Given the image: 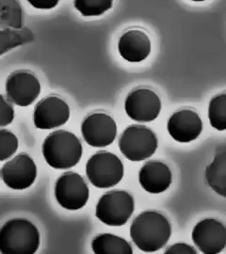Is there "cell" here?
I'll return each instance as SVG.
<instances>
[{
	"label": "cell",
	"mask_w": 226,
	"mask_h": 254,
	"mask_svg": "<svg viewBox=\"0 0 226 254\" xmlns=\"http://www.w3.org/2000/svg\"><path fill=\"white\" fill-rule=\"evenodd\" d=\"M119 149L128 160L139 162L151 157L157 149L154 132L144 126H130L119 139Z\"/></svg>",
	"instance_id": "cell-6"
},
{
	"label": "cell",
	"mask_w": 226,
	"mask_h": 254,
	"mask_svg": "<svg viewBox=\"0 0 226 254\" xmlns=\"http://www.w3.org/2000/svg\"><path fill=\"white\" fill-rule=\"evenodd\" d=\"M170 168L160 161H149L144 165L139 173L142 188L151 194H159L167 190L172 184Z\"/></svg>",
	"instance_id": "cell-16"
},
{
	"label": "cell",
	"mask_w": 226,
	"mask_h": 254,
	"mask_svg": "<svg viewBox=\"0 0 226 254\" xmlns=\"http://www.w3.org/2000/svg\"><path fill=\"white\" fill-rule=\"evenodd\" d=\"M91 248L96 254H133L132 247L126 239L110 234H102L94 237Z\"/></svg>",
	"instance_id": "cell-18"
},
{
	"label": "cell",
	"mask_w": 226,
	"mask_h": 254,
	"mask_svg": "<svg viewBox=\"0 0 226 254\" xmlns=\"http://www.w3.org/2000/svg\"><path fill=\"white\" fill-rule=\"evenodd\" d=\"M40 247V233L36 226L24 218H14L0 228V253L33 254Z\"/></svg>",
	"instance_id": "cell-3"
},
{
	"label": "cell",
	"mask_w": 226,
	"mask_h": 254,
	"mask_svg": "<svg viewBox=\"0 0 226 254\" xmlns=\"http://www.w3.org/2000/svg\"><path fill=\"white\" fill-rule=\"evenodd\" d=\"M165 254H196L197 251L191 246L185 243H177L169 247Z\"/></svg>",
	"instance_id": "cell-23"
},
{
	"label": "cell",
	"mask_w": 226,
	"mask_h": 254,
	"mask_svg": "<svg viewBox=\"0 0 226 254\" xmlns=\"http://www.w3.org/2000/svg\"><path fill=\"white\" fill-rule=\"evenodd\" d=\"M206 178L208 186L221 195L226 197V147L219 146L213 162L206 169Z\"/></svg>",
	"instance_id": "cell-17"
},
{
	"label": "cell",
	"mask_w": 226,
	"mask_h": 254,
	"mask_svg": "<svg viewBox=\"0 0 226 254\" xmlns=\"http://www.w3.org/2000/svg\"><path fill=\"white\" fill-rule=\"evenodd\" d=\"M124 165L117 155L109 152H99L90 156L86 165V174L97 189L113 188L124 177Z\"/></svg>",
	"instance_id": "cell-5"
},
{
	"label": "cell",
	"mask_w": 226,
	"mask_h": 254,
	"mask_svg": "<svg viewBox=\"0 0 226 254\" xmlns=\"http://www.w3.org/2000/svg\"><path fill=\"white\" fill-rule=\"evenodd\" d=\"M125 109L131 120L139 123H150L159 116L161 101L154 91L140 88L127 95Z\"/></svg>",
	"instance_id": "cell-9"
},
{
	"label": "cell",
	"mask_w": 226,
	"mask_h": 254,
	"mask_svg": "<svg viewBox=\"0 0 226 254\" xmlns=\"http://www.w3.org/2000/svg\"><path fill=\"white\" fill-rule=\"evenodd\" d=\"M55 197L59 204L67 210H79L88 202L89 188L78 173H65L55 185Z\"/></svg>",
	"instance_id": "cell-7"
},
{
	"label": "cell",
	"mask_w": 226,
	"mask_h": 254,
	"mask_svg": "<svg viewBox=\"0 0 226 254\" xmlns=\"http://www.w3.org/2000/svg\"><path fill=\"white\" fill-rule=\"evenodd\" d=\"M43 155L46 163L56 170H67L80 161L83 149L78 137L65 130L49 134L43 143Z\"/></svg>",
	"instance_id": "cell-2"
},
{
	"label": "cell",
	"mask_w": 226,
	"mask_h": 254,
	"mask_svg": "<svg viewBox=\"0 0 226 254\" xmlns=\"http://www.w3.org/2000/svg\"><path fill=\"white\" fill-rule=\"evenodd\" d=\"M18 138L6 129H0V162L9 159L18 149Z\"/></svg>",
	"instance_id": "cell-21"
},
{
	"label": "cell",
	"mask_w": 226,
	"mask_h": 254,
	"mask_svg": "<svg viewBox=\"0 0 226 254\" xmlns=\"http://www.w3.org/2000/svg\"><path fill=\"white\" fill-rule=\"evenodd\" d=\"M167 129L175 141L189 143L199 137L203 130V123L196 111L181 109L169 119Z\"/></svg>",
	"instance_id": "cell-14"
},
{
	"label": "cell",
	"mask_w": 226,
	"mask_h": 254,
	"mask_svg": "<svg viewBox=\"0 0 226 254\" xmlns=\"http://www.w3.org/2000/svg\"><path fill=\"white\" fill-rule=\"evenodd\" d=\"M118 49L121 57L129 63H141L151 52V41L145 31L130 29L119 40Z\"/></svg>",
	"instance_id": "cell-15"
},
{
	"label": "cell",
	"mask_w": 226,
	"mask_h": 254,
	"mask_svg": "<svg viewBox=\"0 0 226 254\" xmlns=\"http://www.w3.org/2000/svg\"><path fill=\"white\" fill-rule=\"evenodd\" d=\"M84 140L95 148L110 145L117 136V125L109 114L97 112L84 119L81 125Z\"/></svg>",
	"instance_id": "cell-10"
},
{
	"label": "cell",
	"mask_w": 226,
	"mask_h": 254,
	"mask_svg": "<svg viewBox=\"0 0 226 254\" xmlns=\"http://www.w3.org/2000/svg\"><path fill=\"white\" fill-rule=\"evenodd\" d=\"M74 4L83 16H100L112 8L111 0H76Z\"/></svg>",
	"instance_id": "cell-20"
},
{
	"label": "cell",
	"mask_w": 226,
	"mask_h": 254,
	"mask_svg": "<svg viewBox=\"0 0 226 254\" xmlns=\"http://www.w3.org/2000/svg\"><path fill=\"white\" fill-rule=\"evenodd\" d=\"M172 235L169 220L155 211H145L133 220L130 236L137 248L145 253H154L164 248Z\"/></svg>",
	"instance_id": "cell-1"
},
{
	"label": "cell",
	"mask_w": 226,
	"mask_h": 254,
	"mask_svg": "<svg viewBox=\"0 0 226 254\" xmlns=\"http://www.w3.org/2000/svg\"><path fill=\"white\" fill-rule=\"evenodd\" d=\"M14 120V109L5 97L0 94V127H7Z\"/></svg>",
	"instance_id": "cell-22"
},
{
	"label": "cell",
	"mask_w": 226,
	"mask_h": 254,
	"mask_svg": "<svg viewBox=\"0 0 226 254\" xmlns=\"http://www.w3.org/2000/svg\"><path fill=\"white\" fill-rule=\"evenodd\" d=\"M192 240L203 254H221L226 249V226L214 218L201 220L192 231Z\"/></svg>",
	"instance_id": "cell-12"
},
{
	"label": "cell",
	"mask_w": 226,
	"mask_h": 254,
	"mask_svg": "<svg viewBox=\"0 0 226 254\" xmlns=\"http://www.w3.org/2000/svg\"><path fill=\"white\" fill-rule=\"evenodd\" d=\"M70 118V108L58 96H48L37 104L33 122L38 129L49 130L65 125Z\"/></svg>",
	"instance_id": "cell-13"
},
{
	"label": "cell",
	"mask_w": 226,
	"mask_h": 254,
	"mask_svg": "<svg viewBox=\"0 0 226 254\" xmlns=\"http://www.w3.org/2000/svg\"><path fill=\"white\" fill-rule=\"evenodd\" d=\"M28 3L35 9H50L55 8L59 1L56 0H34V1H28Z\"/></svg>",
	"instance_id": "cell-24"
},
{
	"label": "cell",
	"mask_w": 226,
	"mask_h": 254,
	"mask_svg": "<svg viewBox=\"0 0 226 254\" xmlns=\"http://www.w3.org/2000/svg\"><path fill=\"white\" fill-rule=\"evenodd\" d=\"M135 208L133 197L124 190L109 191L96 204L95 216L108 226L120 227L131 218Z\"/></svg>",
	"instance_id": "cell-4"
},
{
	"label": "cell",
	"mask_w": 226,
	"mask_h": 254,
	"mask_svg": "<svg viewBox=\"0 0 226 254\" xmlns=\"http://www.w3.org/2000/svg\"><path fill=\"white\" fill-rule=\"evenodd\" d=\"M208 119L211 127L218 131L226 129V94L215 96L209 103Z\"/></svg>",
	"instance_id": "cell-19"
},
{
	"label": "cell",
	"mask_w": 226,
	"mask_h": 254,
	"mask_svg": "<svg viewBox=\"0 0 226 254\" xmlns=\"http://www.w3.org/2000/svg\"><path fill=\"white\" fill-rule=\"evenodd\" d=\"M0 177L11 190H27L36 180V164L32 157L22 153L4 164L0 171Z\"/></svg>",
	"instance_id": "cell-8"
},
{
	"label": "cell",
	"mask_w": 226,
	"mask_h": 254,
	"mask_svg": "<svg viewBox=\"0 0 226 254\" xmlns=\"http://www.w3.org/2000/svg\"><path fill=\"white\" fill-rule=\"evenodd\" d=\"M41 93V84L34 73L17 71L6 80V94L12 104L28 107L34 103Z\"/></svg>",
	"instance_id": "cell-11"
}]
</instances>
